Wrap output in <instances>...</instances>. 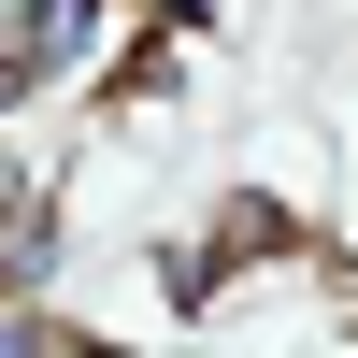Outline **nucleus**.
<instances>
[{"mask_svg": "<svg viewBox=\"0 0 358 358\" xmlns=\"http://www.w3.org/2000/svg\"><path fill=\"white\" fill-rule=\"evenodd\" d=\"M0 358H43V330H29V315H0Z\"/></svg>", "mask_w": 358, "mask_h": 358, "instance_id": "nucleus-1", "label": "nucleus"}]
</instances>
